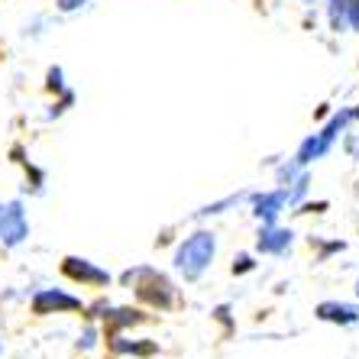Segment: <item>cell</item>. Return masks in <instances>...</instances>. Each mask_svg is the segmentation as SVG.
I'll use <instances>...</instances> for the list:
<instances>
[{
  "label": "cell",
  "mask_w": 359,
  "mask_h": 359,
  "mask_svg": "<svg viewBox=\"0 0 359 359\" xmlns=\"http://www.w3.org/2000/svg\"><path fill=\"white\" fill-rule=\"evenodd\" d=\"M26 236H29V220H26V210H23V201H7L4 204V214H0V243L7 250H17L23 246Z\"/></svg>",
  "instance_id": "4"
},
{
  "label": "cell",
  "mask_w": 359,
  "mask_h": 359,
  "mask_svg": "<svg viewBox=\"0 0 359 359\" xmlns=\"http://www.w3.org/2000/svg\"><path fill=\"white\" fill-rule=\"evenodd\" d=\"M252 269H256V259H252L250 252H236V256H233V266H230V272H233V276H250Z\"/></svg>",
  "instance_id": "18"
},
{
  "label": "cell",
  "mask_w": 359,
  "mask_h": 359,
  "mask_svg": "<svg viewBox=\"0 0 359 359\" xmlns=\"http://www.w3.org/2000/svg\"><path fill=\"white\" fill-rule=\"evenodd\" d=\"M91 4V0H55V10L59 13H78V10H84Z\"/></svg>",
  "instance_id": "20"
},
{
  "label": "cell",
  "mask_w": 359,
  "mask_h": 359,
  "mask_svg": "<svg viewBox=\"0 0 359 359\" xmlns=\"http://www.w3.org/2000/svg\"><path fill=\"white\" fill-rule=\"evenodd\" d=\"M214 318H217L220 324L226 327V334H230V330H233V320H230V308H226V304H220V308L214 311Z\"/></svg>",
  "instance_id": "22"
},
{
  "label": "cell",
  "mask_w": 359,
  "mask_h": 359,
  "mask_svg": "<svg viewBox=\"0 0 359 359\" xmlns=\"http://www.w3.org/2000/svg\"><path fill=\"white\" fill-rule=\"evenodd\" d=\"M0 214H4V204H0Z\"/></svg>",
  "instance_id": "27"
},
{
  "label": "cell",
  "mask_w": 359,
  "mask_h": 359,
  "mask_svg": "<svg viewBox=\"0 0 359 359\" xmlns=\"http://www.w3.org/2000/svg\"><path fill=\"white\" fill-rule=\"evenodd\" d=\"M29 308L39 318H49V314H78V311H84V301L72 292H62V288H39L33 294V301H29Z\"/></svg>",
  "instance_id": "3"
},
{
  "label": "cell",
  "mask_w": 359,
  "mask_h": 359,
  "mask_svg": "<svg viewBox=\"0 0 359 359\" xmlns=\"http://www.w3.org/2000/svg\"><path fill=\"white\" fill-rule=\"evenodd\" d=\"M104 340H107V346H110V353H114V356L149 359V356H156V353H159V343H156V340H126L123 334H110V337H104Z\"/></svg>",
  "instance_id": "8"
},
{
  "label": "cell",
  "mask_w": 359,
  "mask_h": 359,
  "mask_svg": "<svg viewBox=\"0 0 359 359\" xmlns=\"http://www.w3.org/2000/svg\"><path fill=\"white\" fill-rule=\"evenodd\" d=\"M0 356H4V343H0Z\"/></svg>",
  "instance_id": "25"
},
{
  "label": "cell",
  "mask_w": 359,
  "mask_h": 359,
  "mask_svg": "<svg viewBox=\"0 0 359 359\" xmlns=\"http://www.w3.org/2000/svg\"><path fill=\"white\" fill-rule=\"evenodd\" d=\"M353 120H359V107H356V110H353Z\"/></svg>",
  "instance_id": "24"
},
{
  "label": "cell",
  "mask_w": 359,
  "mask_h": 359,
  "mask_svg": "<svg viewBox=\"0 0 359 359\" xmlns=\"http://www.w3.org/2000/svg\"><path fill=\"white\" fill-rule=\"evenodd\" d=\"M97 343H100V330H97V327H94V324H88V327H84V330H81V337H78V343H75V346H78V350H81V353H91L94 346H97Z\"/></svg>",
  "instance_id": "16"
},
{
  "label": "cell",
  "mask_w": 359,
  "mask_h": 359,
  "mask_svg": "<svg viewBox=\"0 0 359 359\" xmlns=\"http://www.w3.org/2000/svg\"><path fill=\"white\" fill-rule=\"evenodd\" d=\"M62 276L68 282L81 285V288H107L110 285V272L100 269L97 262L91 259H81V256H65L62 259Z\"/></svg>",
  "instance_id": "5"
},
{
  "label": "cell",
  "mask_w": 359,
  "mask_h": 359,
  "mask_svg": "<svg viewBox=\"0 0 359 359\" xmlns=\"http://www.w3.org/2000/svg\"><path fill=\"white\" fill-rule=\"evenodd\" d=\"M304 172V165H298L294 159H288V162H282L278 165V172H276V178H278V188H288V184L294 182V178Z\"/></svg>",
  "instance_id": "14"
},
{
  "label": "cell",
  "mask_w": 359,
  "mask_h": 359,
  "mask_svg": "<svg viewBox=\"0 0 359 359\" xmlns=\"http://www.w3.org/2000/svg\"><path fill=\"white\" fill-rule=\"evenodd\" d=\"M314 314L320 320H327V324H340V327H353L359 320V308L346 304V301H320L314 308Z\"/></svg>",
  "instance_id": "10"
},
{
  "label": "cell",
  "mask_w": 359,
  "mask_h": 359,
  "mask_svg": "<svg viewBox=\"0 0 359 359\" xmlns=\"http://www.w3.org/2000/svg\"><path fill=\"white\" fill-rule=\"evenodd\" d=\"M292 243H294V233L288 226L262 224L259 233H256V252H262V256H285L292 250Z\"/></svg>",
  "instance_id": "7"
},
{
  "label": "cell",
  "mask_w": 359,
  "mask_h": 359,
  "mask_svg": "<svg viewBox=\"0 0 359 359\" xmlns=\"http://www.w3.org/2000/svg\"><path fill=\"white\" fill-rule=\"evenodd\" d=\"M250 210L259 224H278L285 210H288V198L282 188H269V191H250Z\"/></svg>",
  "instance_id": "6"
},
{
  "label": "cell",
  "mask_w": 359,
  "mask_h": 359,
  "mask_svg": "<svg viewBox=\"0 0 359 359\" xmlns=\"http://www.w3.org/2000/svg\"><path fill=\"white\" fill-rule=\"evenodd\" d=\"M327 17H330V29L343 33L346 29V0H327Z\"/></svg>",
  "instance_id": "13"
},
{
  "label": "cell",
  "mask_w": 359,
  "mask_h": 359,
  "mask_svg": "<svg viewBox=\"0 0 359 359\" xmlns=\"http://www.w3.org/2000/svg\"><path fill=\"white\" fill-rule=\"evenodd\" d=\"M214 256H217V233L214 230H194L191 236H184L175 246L172 266L184 282H201L204 272L214 266Z\"/></svg>",
  "instance_id": "1"
},
{
  "label": "cell",
  "mask_w": 359,
  "mask_h": 359,
  "mask_svg": "<svg viewBox=\"0 0 359 359\" xmlns=\"http://www.w3.org/2000/svg\"><path fill=\"white\" fill-rule=\"evenodd\" d=\"M356 294H359V278H356Z\"/></svg>",
  "instance_id": "26"
},
{
  "label": "cell",
  "mask_w": 359,
  "mask_h": 359,
  "mask_svg": "<svg viewBox=\"0 0 359 359\" xmlns=\"http://www.w3.org/2000/svg\"><path fill=\"white\" fill-rule=\"evenodd\" d=\"M346 29L359 33V0H346Z\"/></svg>",
  "instance_id": "21"
},
{
  "label": "cell",
  "mask_w": 359,
  "mask_h": 359,
  "mask_svg": "<svg viewBox=\"0 0 359 359\" xmlns=\"http://www.w3.org/2000/svg\"><path fill=\"white\" fill-rule=\"evenodd\" d=\"M46 91L55 94V97H59L62 91H68V88H65V72H62L59 65H52L49 72H46Z\"/></svg>",
  "instance_id": "15"
},
{
  "label": "cell",
  "mask_w": 359,
  "mask_h": 359,
  "mask_svg": "<svg viewBox=\"0 0 359 359\" xmlns=\"http://www.w3.org/2000/svg\"><path fill=\"white\" fill-rule=\"evenodd\" d=\"M350 152H353V159L359 162V140H350Z\"/></svg>",
  "instance_id": "23"
},
{
  "label": "cell",
  "mask_w": 359,
  "mask_h": 359,
  "mask_svg": "<svg viewBox=\"0 0 359 359\" xmlns=\"http://www.w3.org/2000/svg\"><path fill=\"white\" fill-rule=\"evenodd\" d=\"M107 308H110V301H107V298H97V301H91V304H84L81 314H84L88 320H104Z\"/></svg>",
  "instance_id": "19"
},
{
  "label": "cell",
  "mask_w": 359,
  "mask_h": 359,
  "mask_svg": "<svg viewBox=\"0 0 359 359\" xmlns=\"http://www.w3.org/2000/svg\"><path fill=\"white\" fill-rule=\"evenodd\" d=\"M120 285L123 288H136V298L146 308H156V311H168L178 301L175 285L168 282V276H162L159 269H152V266L126 269L123 276H120Z\"/></svg>",
  "instance_id": "2"
},
{
  "label": "cell",
  "mask_w": 359,
  "mask_h": 359,
  "mask_svg": "<svg viewBox=\"0 0 359 359\" xmlns=\"http://www.w3.org/2000/svg\"><path fill=\"white\" fill-rule=\"evenodd\" d=\"M334 149V146H330V142L324 140V136L320 133H311V136H304V140H301V146H298V152H294L292 159L298 162V165H304L308 168L311 162H318V159H324L327 152Z\"/></svg>",
  "instance_id": "11"
},
{
  "label": "cell",
  "mask_w": 359,
  "mask_h": 359,
  "mask_svg": "<svg viewBox=\"0 0 359 359\" xmlns=\"http://www.w3.org/2000/svg\"><path fill=\"white\" fill-rule=\"evenodd\" d=\"M72 104H75V91H62V94H59V100L52 104V110H49V114H46V120H55V117H62V114H65V110L72 107Z\"/></svg>",
  "instance_id": "17"
},
{
  "label": "cell",
  "mask_w": 359,
  "mask_h": 359,
  "mask_svg": "<svg viewBox=\"0 0 359 359\" xmlns=\"http://www.w3.org/2000/svg\"><path fill=\"white\" fill-rule=\"evenodd\" d=\"M146 320L149 318H146L140 308H114V304H110L107 314H104V337L123 334L126 327H140V324H146Z\"/></svg>",
  "instance_id": "9"
},
{
  "label": "cell",
  "mask_w": 359,
  "mask_h": 359,
  "mask_svg": "<svg viewBox=\"0 0 359 359\" xmlns=\"http://www.w3.org/2000/svg\"><path fill=\"white\" fill-rule=\"evenodd\" d=\"M250 198V191H236V194H226V198L214 201V204H204V208L194 214V220H208V217H220V214H226V210L240 208L243 201Z\"/></svg>",
  "instance_id": "12"
}]
</instances>
